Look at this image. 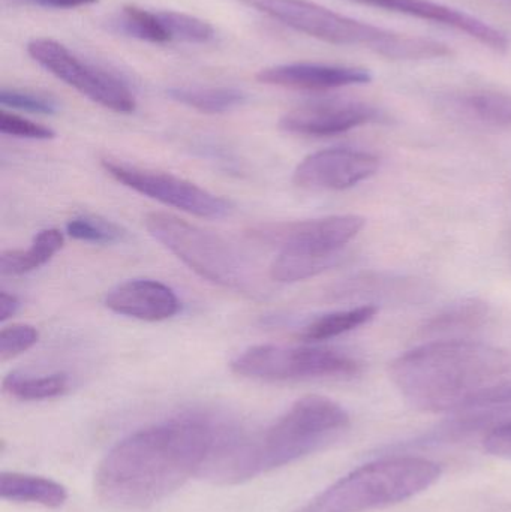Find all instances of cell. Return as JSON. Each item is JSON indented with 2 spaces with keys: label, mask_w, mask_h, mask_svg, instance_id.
<instances>
[{
  "label": "cell",
  "mask_w": 511,
  "mask_h": 512,
  "mask_svg": "<svg viewBox=\"0 0 511 512\" xmlns=\"http://www.w3.org/2000/svg\"><path fill=\"white\" fill-rule=\"evenodd\" d=\"M230 427L207 414H185L117 442L99 462L96 498L108 510L143 511L201 475Z\"/></svg>",
  "instance_id": "cell-1"
},
{
  "label": "cell",
  "mask_w": 511,
  "mask_h": 512,
  "mask_svg": "<svg viewBox=\"0 0 511 512\" xmlns=\"http://www.w3.org/2000/svg\"><path fill=\"white\" fill-rule=\"evenodd\" d=\"M390 378L429 412L511 405V352L471 340H434L399 355Z\"/></svg>",
  "instance_id": "cell-2"
},
{
  "label": "cell",
  "mask_w": 511,
  "mask_h": 512,
  "mask_svg": "<svg viewBox=\"0 0 511 512\" xmlns=\"http://www.w3.org/2000/svg\"><path fill=\"white\" fill-rule=\"evenodd\" d=\"M350 415L329 397L305 396L264 432L240 436L228 429L201 475L218 484H240L291 465L338 438Z\"/></svg>",
  "instance_id": "cell-3"
},
{
  "label": "cell",
  "mask_w": 511,
  "mask_h": 512,
  "mask_svg": "<svg viewBox=\"0 0 511 512\" xmlns=\"http://www.w3.org/2000/svg\"><path fill=\"white\" fill-rule=\"evenodd\" d=\"M273 20L320 41L362 47L393 60H426L450 56L446 44L381 29L309 0H239Z\"/></svg>",
  "instance_id": "cell-4"
},
{
  "label": "cell",
  "mask_w": 511,
  "mask_h": 512,
  "mask_svg": "<svg viewBox=\"0 0 511 512\" xmlns=\"http://www.w3.org/2000/svg\"><path fill=\"white\" fill-rule=\"evenodd\" d=\"M437 463L420 457H395L369 463L308 504L293 512H368L401 504L434 486L440 478Z\"/></svg>",
  "instance_id": "cell-5"
},
{
  "label": "cell",
  "mask_w": 511,
  "mask_h": 512,
  "mask_svg": "<svg viewBox=\"0 0 511 512\" xmlns=\"http://www.w3.org/2000/svg\"><path fill=\"white\" fill-rule=\"evenodd\" d=\"M144 225L156 242L198 276L224 288H248L249 267L245 259L218 234L161 212L149 213Z\"/></svg>",
  "instance_id": "cell-6"
},
{
  "label": "cell",
  "mask_w": 511,
  "mask_h": 512,
  "mask_svg": "<svg viewBox=\"0 0 511 512\" xmlns=\"http://www.w3.org/2000/svg\"><path fill=\"white\" fill-rule=\"evenodd\" d=\"M231 370L243 378L270 382L347 379L362 372V363L338 349L258 345L234 358Z\"/></svg>",
  "instance_id": "cell-7"
},
{
  "label": "cell",
  "mask_w": 511,
  "mask_h": 512,
  "mask_svg": "<svg viewBox=\"0 0 511 512\" xmlns=\"http://www.w3.org/2000/svg\"><path fill=\"white\" fill-rule=\"evenodd\" d=\"M27 53L57 80L68 84L95 104L122 114L132 113L137 108L134 93L120 78L87 63L62 42L35 38L27 44Z\"/></svg>",
  "instance_id": "cell-8"
},
{
  "label": "cell",
  "mask_w": 511,
  "mask_h": 512,
  "mask_svg": "<svg viewBox=\"0 0 511 512\" xmlns=\"http://www.w3.org/2000/svg\"><path fill=\"white\" fill-rule=\"evenodd\" d=\"M101 164L116 182L122 183L126 188L188 215L203 219H222L233 213V203L227 198L212 194L173 174L123 164L111 158L102 159Z\"/></svg>",
  "instance_id": "cell-9"
},
{
  "label": "cell",
  "mask_w": 511,
  "mask_h": 512,
  "mask_svg": "<svg viewBox=\"0 0 511 512\" xmlns=\"http://www.w3.org/2000/svg\"><path fill=\"white\" fill-rule=\"evenodd\" d=\"M362 216L338 215L308 221L263 225L252 233L281 252L312 256H339L342 248L365 228Z\"/></svg>",
  "instance_id": "cell-10"
},
{
  "label": "cell",
  "mask_w": 511,
  "mask_h": 512,
  "mask_svg": "<svg viewBox=\"0 0 511 512\" xmlns=\"http://www.w3.org/2000/svg\"><path fill=\"white\" fill-rule=\"evenodd\" d=\"M380 170V159L353 149H327L303 159L293 173L294 185L311 191H345Z\"/></svg>",
  "instance_id": "cell-11"
},
{
  "label": "cell",
  "mask_w": 511,
  "mask_h": 512,
  "mask_svg": "<svg viewBox=\"0 0 511 512\" xmlns=\"http://www.w3.org/2000/svg\"><path fill=\"white\" fill-rule=\"evenodd\" d=\"M380 120V111L356 101H324L302 105L279 120L290 134L306 137H335L351 129Z\"/></svg>",
  "instance_id": "cell-12"
},
{
  "label": "cell",
  "mask_w": 511,
  "mask_h": 512,
  "mask_svg": "<svg viewBox=\"0 0 511 512\" xmlns=\"http://www.w3.org/2000/svg\"><path fill=\"white\" fill-rule=\"evenodd\" d=\"M351 2L452 27L459 32L467 33L468 36L477 39L483 45H488L492 50L504 51L509 47V39L501 30L489 26L485 21L479 20L467 12L450 8V6L434 2V0H351Z\"/></svg>",
  "instance_id": "cell-13"
},
{
  "label": "cell",
  "mask_w": 511,
  "mask_h": 512,
  "mask_svg": "<svg viewBox=\"0 0 511 512\" xmlns=\"http://www.w3.org/2000/svg\"><path fill=\"white\" fill-rule=\"evenodd\" d=\"M257 80L269 86L323 92L371 83L372 75L368 69L354 66L297 62L261 69L257 74Z\"/></svg>",
  "instance_id": "cell-14"
},
{
  "label": "cell",
  "mask_w": 511,
  "mask_h": 512,
  "mask_svg": "<svg viewBox=\"0 0 511 512\" xmlns=\"http://www.w3.org/2000/svg\"><path fill=\"white\" fill-rule=\"evenodd\" d=\"M104 303L117 315L147 322L165 321L180 310L176 292L170 286L152 279H132L120 283L105 295Z\"/></svg>",
  "instance_id": "cell-15"
},
{
  "label": "cell",
  "mask_w": 511,
  "mask_h": 512,
  "mask_svg": "<svg viewBox=\"0 0 511 512\" xmlns=\"http://www.w3.org/2000/svg\"><path fill=\"white\" fill-rule=\"evenodd\" d=\"M0 496L3 501L41 505V507L56 510L68 501V490L50 478L18 474V472H3L0 475Z\"/></svg>",
  "instance_id": "cell-16"
},
{
  "label": "cell",
  "mask_w": 511,
  "mask_h": 512,
  "mask_svg": "<svg viewBox=\"0 0 511 512\" xmlns=\"http://www.w3.org/2000/svg\"><path fill=\"white\" fill-rule=\"evenodd\" d=\"M489 316L488 304L477 298L450 304L443 312L426 322L422 333L434 340H453L464 333H471L485 324Z\"/></svg>",
  "instance_id": "cell-17"
},
{
  "label": "cell",
  "mask_w": 511,
  "mask_h": 512,
  "mask_svg": "<svg viewBox=\"0 0 511 512\" xmlns=\"http://www.w3.org/2000/svg\"><path fill=\"white\" fill-rule=\"evenodd\" d=\"M449 108L458 116L480 125L507 128L511 126V95L509 93H464L450 99Z\"/></svg>",
  "instance_id": "cell-18"
},
{
  "label": "cell",
  "mask_w": 511,
  "mask_h": 512,
  "mask_svg": "<svg viewBox=\"0 0 511 512\" xmlns=\"http://www.w3.org/2000/svg\"><path fill=\"white\" fill-rule=\"evenodd\" d=\"M65 245L62 231L48 228L36 234L27 249L5 251L0 255V271L5 276H20L47 264Z\"/></svg>",
  "instance_id": "cell-19"
},
{
  "label": "cell",
  "mask_w": 511,
  "mask_h": 512,
  "mask_svg": "<svg viewBox=\"0 0 511 512\" xmlns=\"http://www.w3.org/2000/svg\"><path fill=\"white\" fill-rule=\"evenodd\" d=\"M173 101L204 114H224L242 107L248 95L236 87H171Z\"/></svg>",
  "instance_id": "cell-20"
},
{
  "label": "cell",
  "mask_w": 511,
  "mask_h": 512,
  "mask_svg": "<svg viewBox=\"0 0 511 512\" xmlns=\"http://www.w3.org/2000/svg\"><path fill=\"white\" fill-rule=\"evenodd\" d=\"M377 313L378 307L372 306V304L327 313V315L320 316L305 325L299 333V339H302L303 342H321V340L333 339V337L350 333V331L368 324L377 316Z\"/></svg>",
  "instance_id": "cell-21"
},
{
  "label": "cell",
  "mask_w": 511,
  "mask_h": 512,
  "mask_svg": "<svg viewBox=\"0 0 511 512\" xmlns=\"http://www.w3.org/2000/svg\"><path fill=\"white\" fill-rule=\"evenodd\" d=\"M3 391L23 402L56 399L69 390V376L66 373H51L44 376L11 373L3 379Z\"/></svg>",
  "instance_id": "cell-22"
},
{
  "label": "cell",
  "mask_w": 511,
  "mask_h": 512,
  "mask_svg": "<svg viewBox=\"0 0 511 512\" xmlns=\"http://www.w3.org/2000/svg\"><path fill=\"white\" fill-rule=\"evenodd\" d=\"M339 258L341 256H312L281 252L273 259L269 274L275 282H300L335 267Z\"/></svg>",
  "instance_id": "cell-23"
},
{
  "label": "cell",
  "mask_w": 511,
  "mask_h": 512,
  "mask_svg": "<svg viewBox=\"0 0 511 512\" xmlns=\"http://www.w3.org/2000/svg\"><path fill=\"white\" fill-rule=\"evenodd\" d=\"M117 30L140 39V41L152 42V44H167L171 42L170 35L162 23L159 12L147 11L135 5L123 6L119 17L114 21Z\"/></svg>",
  "instance_id": "cell-24"
},
{
  "label": "cell",
  "mask_w": 511,
  "mask_h": 512,
  "mask_svg": "<svg viewBox=\"0 0 511 512\" xmlns=\"http://www.w3.org/2000/svg\"><path fill=\"white\" fill-rule=\"evenodd\" d=\"M66 233L72 239L93 245H113L126 239V231L114 222L99 216L83 215L71 219L66 224Z\"/></svg>",
  "instance_id": "cell-25"
},
{
  "label": "cell",
  "mask_w": 511,
  "mask_h": 512,
  "mask_svg": "<svg viewBox=\"0 0 511 512\" xmlns=\"http://www.w3.org/2000/svg\"><path fill=\"white\" fill-rule=\"evenodd\" d=\"M171 41L191 42V44H206L215 38L212 24L195 15L177 11H158Z\"/></svg>",
  "instance_id": "cell-26"
},
{
  "label": "cell",
  "mask_w": 511,
  "mask_h": 512,
  "mask_svg": "<svg viewBox=\"0 0 511 512\" xmlns=\"http://www.w3.org/2000/svg\"><path fill=\"white\" fill-rule=\"evenodd\" d=\"M0 104L12 110L27 111L33 114H56L59 105L50 96L39 95L29 90L6 89L0 90Z\"/></svg>",
  "instance_id": "cell-27"
},
{
  "label": "cell",
  "mask_w": 511,
  "mask_h": 512,
  "mask_svg": "<svg viewBox=\"0 0 511 512\" xmlns=\"http://www.w3.org/2000/svg\"><path fill=\"white\" fill-rule=\"evenodd\" d=\"M39 340V331L33 325L14 324L0 331V360L6 361L29 351Z\"/></svg>",
  "instance_id": "cell-28"
},
{
  "label": "cell",
  "mask_w": 511,
  "mask_h": 512,
  "mask_svg": "<svg viewBox=\"0 0 511 512\" xmlns=\"http://www.w3.org/2000/svg\"><path fill=\"white\" fill-rule=\"evenodd\" d=\"M0 131L5 135L29 140H53L56 137V132L48 126L8 113L6 110L0 111Z\"/></svg>",
  "instance_id": "cell-29"
},
{
  "label": "cell",
  "mask_w": 511,
  "mask_h": 512,
  "mask_svg": "<svg viewBox=\"0 0 511 512\" xmlns=\"http://www.w3.org/2000/svg\"><path fill=\"white\" fill-rule=\"evenodd\" d=\"M485 450L492 456L511 460V421L501 424L489 433L485 441Z\"/></svg>",
  "instance_id": "cell-30"
},
{
  "label": "cell",
  "mask_w": 511,
  "mask_h": 512,
  "mask_svg": "<svg viewBox=\"0 0 511 512\" xmlns=\"http://www.w3.org/2000/svg\"><path fill=\"white\" fill-rule=\"evenodd\" d=\"M11 5L36 6L44 9H77L95 5L98 0H5Z\"/></svg>",
  "instance_id": "cell-31"
},
{
  "label": "cell",
  "mask_w": 511,
  "mask_h": 512,
  "mask_svg": "<svg viewBox=\"0 0 511 512\" xmlns=\"http://www.w3.org/2000/svg\"><path fill=\"white\" fill-rule=\"evenodd\" d=\"M18 309H20V300H18L17 295L2 291V294H0V321L5 322L6 319L14 316Z\"/></svg>",
  "instance_id": "cell-32"
}]
</instances>
